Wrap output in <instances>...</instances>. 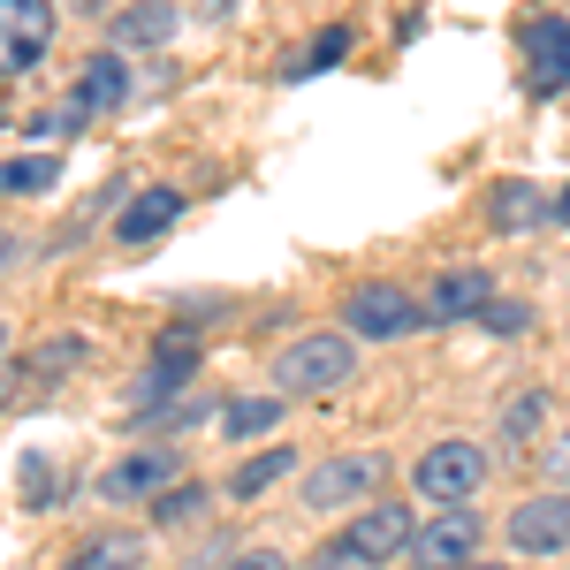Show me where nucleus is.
<instances>
[{
  "label": "nucleus",
  "mask_w": 570,
  "mask_h": 570,
  "mask_svg": "<svg viewBox=\"0 0 570 570\" xmlns=\"http://www.w3.org/2000/svg\"><path fill=\"white\" fill-rule=\"evenodd\" d=\"M351 373H357L351 335H327V327H320V335H305V343H289V351H282L274 389H282V395H305V403H312V395H335Z\"/></svg>",
  "instance_id": "f257e3e1"
},
{
  "label": "nucleus",
  "mask_w": 570,
  "mask_h": 570,
  "mask_svg": "<svg viewBox=\"0 0 570 570\" xmlns=\"http://www.w3.org/2000/svg\"><path fill=\"white\" fill-rule=\"evenodd\" d=\"M343 327L365 335V343H403V335L426 327V305L411 289H395V282H357L351 305H343Z\"/></svg>",
  "instance_id": "f03ea898"
},
{
  "label": "nucleus",
  "mask_w": 570,
  "mask_h": 570,
  "mask_svg": "<svg viewBox=\"0 0 570 570\" xmlns=\"http://www.w3.org/2000/svg\"><path fill=\"white\" fill-rule=\"evenodd\" d=\"M472 548H480V510H464V502H449L434 525L411 532V570H464L472 563Z\"/></svg>",
  "instance_id": "7ed1b4c3"
},
{
  "label": "nucleus",
  "mask_w": 570,
  "mask_h": 570,
  "mask_svg": "<svg viewBox=\"0 0 570 570\" xmlns=\"http://www.w3.org/2000/svg\"><path fill=\"white\" fill-rule=\"evenodd\" d=\"M53 46V0H0V77L39 69Z\"/></svg>",
  "instance_id": "20e7f679"
},
{
  "label": "nucleus",
  "mask_w": 570,
  "mask_h": 570,
  "mask_svg": "<svg viewBox=\"0 0 570 570\" xmlns=\"http://www.w3.org/2000/svg\"><path fill=\"white\" fill-rule=\"evenodd\" d=\"M480 480H487V456L472 441H434V449L419 456V494L441 502V510H449V502H472Z\"/></svg>",
  "instance_id": "39448f33"
},
{
  "label": "nucleus",
  "mask_w": 570,
  "mask_h": 570,
  "mask_svg": "<svg viewBox=\"0 0 570 570\" xmlns=\"http://www.w3.org/2000/svg\"><path fill=\"white\" fill-rule=\"evenodd\" d=\"M510 548L518 556H563L570 548V494L563 487H548V494H532L510 510Z\"/></svg>",
  "instance_id": "423d86ee"
},
{
  "label": "nucleus",
  "mask_w": 570,
  "mask_h": 570,
  "mask_svg": "<svg viewBox=\"0 0 570 570\" xmlns=\"http://www.w3.org/2000/svg\"><path fill=\"white\" fill-rule=\"evenodd\" d=\"M411 532H419V525H411V510H403V502H365L351 525H343V540H351L373 570H389L395 556L411 548Z\"/></svg>",
  "instance_id": "0eeeda50"
},
{
  "label": "nucleus",
  "mask_w": 570,
  "mask_h": 570,
  "mask_svg": "<svg viewBox=\"0 0 570 570\" xmlns=\"http://www.w3.org/2000/svg\"><path fill=\"white\" fill-rule=\"evenodd\" d=\"M525 77L540 99L570 91V16H532L525 23Z\"/></svg>",
  "instance_id": "6e6552de"
},
{
  "label": "nucleus",
  "mask_w": 570,
  "mask_h": 570,
  "mask_svg": "<svg viewBox=\"0 0 570 570\" xmlns=\"http://www.w3.org/2000/svg\"><path fill=\"white\" fill-rule=\"evenodd\" d=\"M381 487V456H327L305 480V510H357Z\"/></svg>",
  "instance_id": "1a4fd4ad"
},
{
  "label": "nucleus",
  "mask_w": 570,
  "mask_h": 570,
  "mask_svg": "<svg viewBox=\"0 0 570 570\" xmlns=\"http://www.w3.org/2000/svg\"><path fill=\"white\" fill-rule=\"evenodd\" d=\"M487 305H494L487 266H441V282L426 289V320H434V327H464V320H480Z\"/></svg>",
  "instance_id": "9d476101"
},
{
  "label": "nucleus",
  "mask_w": 570,
  "mask_h": 570,
  "mask_svg": "<svg viewBox=\"0 0 570 570\" xmlns=\"http://www.w3.org/2000/svg\"><path fill=\"white\" fill-rule=\"evenodd\" d=\"M176 449H137V456H122L107 480H99V494L107 502H160L168 487H176Z\"/></svg>",
  "instance_id": "9b49d317"
},
{
  "label": "nucleus",
  "mask_w": 570,
  "mask_h": 570,
  "mask_svg": "<svg viewBox=\"0 0 570 570\" xmlns=\"http://www.w3.org/2000/svg\"><path fill=\"white\" fill-rule=\"evenodd\" d=\"M130 99V69H122V53H91L85 69H77V91H69V115L91 122V115H107V107H122Z\"/></svg>",
  "instance_id": "f8f14e48"
},
{
  "label": "nucleus",
  "mask_w": 570,
  "mask_h": 570,
  "mask_svg": "<svg viewBox=\"0 0 570 570\" xmlns=\"http://www.w3.org/2000/svg\"><path fill=\"white\" fill-rule=\"evenodd\" d=\"M190 365H198V335H190V327L160 335V351H153V365H145V395H137V403H145V411H160V403L190 381Z\"/></svg>",
  "instance_id": "ddd939ff"
},
{
  "label": "nucleus",
  "mask_w": 570,
  "mask_h": 570,
  "mask_svg": "<svg viewBox=\"0 0 570 570\" xmlns=\"http://www.w3.org/2000/svg\"><path fill=\"white\" fill-rule=\"evenodd\" d=\"M176 214H183V190H168V183H160V190L130 198V214L115 220V236H122V244H153L160 228H176Z\"/></svg>",
  "instance_id": "4468645a"
},
{
  "label": "nucleus",
  "mask_w": 570,
  "mask_h": 570,
  "mask_svg": "<svg viewBox=\"0 0 570 570\" xmlns=\"http://www.w3.org/2000/svg\"><path fill=\"white\" fill-rule=\"evenodd\" d=\"M176 39V8L168 0H130L115 16V46H168Z\"/></svg>",
  "instance_id": "2eb2a0df"
},
{
  "label": "nucleus",
  "mask_w": 570,
  "mask_h": 570,
  "mask_svg": "<svg viewBox=\"0 0 570 570\" xmlns=\"http://www.w3.org/2000/svg\"><path fill=\"white\" fill-rule=\"evenodd\" d=\"M77 570H145V540L137 532H91L77 548Z\"/></svg>",
  "instance_id": "dca6fc26"
},
{
  "label": "nucleus",
  "mask_w": 570,
  "mask_h": 570,
  "mask_svg": "<svg viewBox=\"0 0 570 570\" xmlns=\"http://www.w3.org/2000/svg\"><path fill=\"white\" fill-rule=\"evenodd\" d=\"M487 220L518 236V228H532V220H548V206H540V190H532V183H494V198H487Z\"/></svg>",
  "instance_id": "f3484780"
},
{
  "label": "nucleus",
  "mask_w": 570,
  "mask_h": 570,
  "mask_svg": "<svg viewBox=\"0 0 570 570\" xmlns=\"http://www.w3.org/2000/svg\"><path fill=\"white\" fill-rule=\"evenodd\" d=\"M61 183V160L53 153H31V160H0V198H39Z\"/></svg>",
  "instance_id": "a211bd4d"
},
{
  "label": "nucleus",
  "mask_w": 570,
  "mask_h": 570,
  "mask_svg": "<svg viewBox=\"0 0 570 570\" xmlns=\"http://www.w3.org/2000/svg\"><path fill=\"white\" fill-rule=\"evenodd\" d=\"M220 426H228L236 441L244 434H274V426H282V395H244V403H228Z\"/></svg>",
  "instance_id": "6ab92c4d"
},
{
  "label": "nucleus",
  "mask_w": 570,
  "mask_h": 570,
  "mask_svg": "<svg viewBox=\"0 0 570 570\" xmlns=\"http://www.w3.org/2000/svg\"><path fill=\"white\" fill-rule=\"evenodd\" d=\"M351 23H335V31H327V39H312V53H297V61H289V85H305V77H320V69H335V61H343V53H351Z\"/></svg>",
  "instance_id": "aec40b11"
},
{
  "label": "nucleus",
  "mask_w": 570,
  "mask_h": 570,
  "mask_svg": "<svg viewBox=\"0 0 570 570\" xmlns=\"http://www.w3.org/2000/svg\"><path fill=\"white\" fill-rule=\"evenodd\" d=\"M69 365H85V343H77V335H61V343H46V351H31L16 381H53V373H69Z\"/></svg>",
  "instance_id": "412c9836"
},
{
  "label": "nucleus",
  "mask_w": 570,
  "mask_h": 570,
  "mask_svg": "<svg viewBox=\"0 0 570 570\" xmlns=\"http://www.w3.org/2000/svg\"><path fill=\"white\" fill-rule=\"evenodd\" d=\"M289 464H297V456H289V449H266V456H252V464H244V472H236V480H228V494H244V502H252V494H266V487L282 480V472H289Z\"/></svg>",
  "instance_id": "4be33fe9"
},
{
  "label": "nucleus",
  "mask_w": 570,
  "mask_h": 570,
  "mask_svg": "<svg viewBox=\"0 0 570 570\" xmlns=\"http://www.w3.org/2000/svg\"><path fill=\"white\" fill-rule=\"evenodd\" d=\"M540 411H548V403H540V389H525L510 411H502V441H510V449H525V441L540 434Z\"/></svg>",
  "instance_id": "5701e85b"
},
{
  "label": "nucleus",
  "mask_w": 570,
  "mask_h": 570,
  "mask_svg": "<svg viewBox=\"0 0 570 570\" xmlns=\"http://www.w3.org/2000/svg\"><path fill=\"white\" fill-rule=\"evenodd\" d=\"M480 327H487V335H525V327H532V305H518V297H494V305L480 312Z\"/></svg>",
  "instance_id": "b1692460"
},
{
  "label": "nucleus",
  "mask_w": 570,
  "mask_h": 570,
  "mask_svg": "<svg viewBox=\"0 0 570 570\" xmlns=\"http://www.w3.org/2000/svg\"><path fill=\"white\" fill-rule=\"evenodd\" d=\"M198 502H206V487H183V480H176L168 494H160V502H153V518H160V525H183Z\"/></svg>",
  "instance_id": "393cba45"
},
{
  "label": "nucleus",
  "mask_w": 570,
  "mask_h": 570,
  "mask_svg": "<svg viewBox=\"0 0 570 570\" xmlns=\"http://www.w3.org/2000/svg\"><path fill=\"white\" fill-rule=\"evenodd\" d=\"M312 570H373V563H365V556H357L351 540H343V532H335V540H327V548H320V556H312Z\"/></svg>",
  "instance_id": "a878e982"
},
{
  "label": "nucleus",
  "mask_w": 570,
  "mask_h": 570,
  "mask_svg": "<svg viewBox=\"0 0 570 570\" xmlns=\"http://www.w3.org/2000/svg\"><path fill=\"white\" fill-rule=\"evenodd\" d=\"M540 472H548V487H563V494H570V434H556L548 449H540Z\"/></svg>",
  "instance_id": "bb28decb"
},
{
  "label": "nucleus",
  "mask_w": 570,
  "mask_h": 570,
  "mask_svg": "<svg viewBox=\"0 0 570 570\" xmlns=\"http://www.w3.org/2000/svg\"><path fill=\"white\" fill-rule=\"evenodd\" d=\"M23 502H31V510L53 502V472H46V464H23Z\"/></svg>",
  "instance_id": "cd10ccee"
},
{
  "label": "nucleus",
  "mask_w": 570,
  "mask_h": 570,
  "mask_svg": "<svg viewBox=\"0 0 570 570\" xmlns=\"http://www.w3.org/2000/svg\"><path fill=\"white\" fill-rule=\"evenodd\" d=\"M220 570H289V563H282L274 548H252V556H228V563H220Z\"/></svg>",
  "instance_id": "c85d7f7f"
},
{
  "label": "nucleus",
  "mask_w": 570,
  "mask_h": 570,
  "mask_svg": "<svg viewBox=\"0 0 570 570\" xmlns=\"http://www.w3.org/2000/svg\"><path fill=\"white\" fill-rule=\"evenodd\" d=\"M16 259H23V244H16V236H0V274H8Z\"/></svg>",
  "instance_id": "c756f323"
},
{
  "label": "nucleus",
  "mask_w": 570,
  "mask_h": 570,
  "mask_svg": "<svg viewBox=\"0 0 570 570\" xmlns=\"http://www.w3.org/2000/svg\"><path fill=\"white\" fill-rule=\"evenodd\" d=\"M548 220H563V228H570V190L556 198V206H548Z\"/></svg>",
  "instance_id": "7c9ffc66"
},
{
  "label": "nucleus",
  "mask_w": 570,
  "mask_h": 570,
  "mask_svg": "<svg viewBox=\"0 0 570 570\" xmlns=\"http://www.w3.org/2000/svg\"><path fill=\"white\" fill-rule=\"evenodd\" d=\"M464 570H510V563H464Z\"/></svg>",
  "instance_id": "2f4dec72"
},
{
  "label": "nucleus",
  "mask_w": 570,
  "mask_h": 570,
  "mask_svg": "<svg viewBox=\"0 0 570 570\" xmlns=\"http://www.w3.org/2000/svg\"><path fill=\"white\" fill-rule=\"evenodd\" d=\"M77 8H85V16H91V8H107V0H77Z\"/></svg>",
  "instance_id": "473e14b6"
},
{
  "label": "nucleus",
  "mask_w": 570,
  "mask_h": 570,
  "mask_svg": "<svg viewBox=\"0 0 570 570\" xmlns=\"http://www.w3.org/2000/svg\"><path fill=\"white\" fill-rule=\"evenodd\" d=\"M0 351H8V327H0Z\"/></svg>",
  "instance_id": "72a5a7b5"
}]
</instances>
